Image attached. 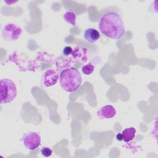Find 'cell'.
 <instances>
[{"label":"cell","instance_id":"1","mask_svg":"<svg viewBox=\"0 0 158 158\" xmlns=\"http://www.w3.org/2000/svg\"><path fill=\"white\" fill-rule=\"evenodd\" d=\"M98 27L104 36L110 39H120L125 34L122 19L114 11H108L102 14L99 20Z\"/></svg>","mask_w":158,"mask_h":158},{"label":"cell","instance_id":"2","mask_svg":"<svg viewBox=\"0 0 158 158\" xmlns=\"http://www.w3.org/2000/svg\"><path fill=\"white\" fill-rule=\"evenodd\" d=\"M60 85L63 90L68 93L77 91L81 85L82 78L80 72L74 67L62 70L59 77Z\"/></svg>","mask_w":158,"mask_h":158},{"label":"cell","instance_id":"3","mask_svg":"<svg viewBox=\"0 0 158 158\" xmlns=\"http://www.w3.org/2000/svg\"><path fill=\"white\" fill-rule=\"evenodd\" d=\"M15 83L9 78H2L0 81V102L2 104L12 102L17 96Z\"/></svg>","mask_w":158,"mask_h":158},{"label":"cell","instance_id":"4","mask_svg":"<svg viewBox=\"0 0 158 158\" xmlns=\"http://www.w3.org/2000/svg\"><path fill=\"white\" fill-rule=\"evenodd\" d=\"M22 28L15 23H7L2 30V37L7 41H14L17 40L22 35Z\"/></svg>","mask_w":158,"mask_h":158},{"label":"cell","instance_id":"5","mask_svg":"<svg viewBox=\"0 0 158 158\" xmlns=\"http://www.w3.org/2000/svg\"><path fill=\"white\" fill-rule=\"evenodd\" d=\"M24 147L30 151H33L38 148L41 143L40 135L34 131H30L23 135L21 139Z\"/></svg>","mask_w":158,"mask_h":158},{"label":"cell","instance_id":"6","mask_svg":"<svg viewBox=\"0 0 158 158\" xmlns=\"http://www.w3.org/2000/svg\"><path fill=\"white\" fill-rule=\"evenodd\" d=\"M59 80L58 73L52 69H48L46 70L41 78V81L43 86L46 87H50L54 86Z\"/></svg>","mask_w":158,"mask_h":158},{"label":"cell","instance_id":"7","mask_svg":"<svg viewBox=\"0 0 158 158\" xmlns=\"http://www.w3.org/2000/svg\"><path fill=\"white\" fill-rule=\"evenodd\" d=\"M88 50L86 48L83 46H77L72 53L73 60L76 62H85L88 57Z\"/></svg>","mask_w":158,"mask_h":158},{"label":"cell","instance_id":"8","mask_svg":"<svg viewBox=\"0 0 158 158\" xmlns=\"http://www.w3.org/2000/svg\"><path fill=\"white\" fill-rule=\"evenodd\" d=\"M116 110L112 105L102 106L97 112V115L101 118H112L116 115Z\"/></svg>","mask_w":158,"mask_h":158},{"label":"cell","instance_id":"9","mask_svg":"<svg viewBox=\"0 0 158 158\" xmlns=\"http://www.w3.org/2000/svg\"><path fill=\"white\" fill-rule=\"evenodd\" d=\"M100 33L93 28H88L86 29L83 33L85 40L89 43H95L100 38Z\"/></svg>","mask_w":158,"mask_h":158},{"label":"cell","instance_id":"10","mask_svg":"<svg viewBox=\"0 0 158 158\" xmlns=\"http://www.w3.org/2000/svg\"><path fill=\"white\" fill-rule=\"evenodd\" d=\"M136 130L134 127H129L124 129L122 133L123 140L125 143H129L133 139L135 136Z\"/></svg>","mask_w":158,"mask_h":158},{"label":"cell","instance_id":"11","mask_svg":"<svg viewBox=\"0 0 158 158\" xmlns=\"http://www.w3.org/2000/svg\"><path fill=\"white\" fill-rule=\"evenodd\" d=\"M76 17H77L76 14L74 12H73L72 10H69V11L66 12L63 15L64 20L66 22L72 25V26L75 25Z\"/></svg>","mask_w":158,"mask_h":158},{"label":"cell","instance_id":"12","mask_svg":"<svg viewBox=\"0 0 158 158\" xmlns=\"http://www.w3.org/2000/svg\"><path fill=\"white\" fill-rule=\"evenodd\" d=\"M94 66L91 64H88L81 67V71L85 75H91L94 70Z\"/></svg>","mask_w":158,"mask_h":158},{"label":"cell","instance_id":"13","mask_svg":"<svg viewBox=\"0 0 158 158\" xmlns=\"http://www.w3.org/2000/svg\"><path fill=\"white\" fill-rule=\"evenodd\" d=\"M40 152L41 154L44 156V157H49L52 155V150L49 148V147H47V146H44L43 147L41 150H40Z\"/></svg>","mask_w":158,"mask_h":158},{"label":"cell","instance_id":"14","mask_svg":"<svg viewBox=\"0 0 158 158\" xmlns=\"http://www.w3.org/2000/svg\"><path fill=\"white\" fill-rule=\"evenodd\" d=\"M73 52V49L70 46H65L62 50V54L64 56H69L71 55Z\"/></svg>","mask_w":158,"mask_h":158},{"label":"cell","instance_id":"15","mask_svg":"<svg viewBox=\"0 0 158 158\" xmlns=\"http://www.w3.org/2000/svg\"><path fill=\"white\" fill-rule=\"evenodd\" d=\"M116 139L118 140V141H122L123 140V137H122V133H118L117 135H116Z\"/></svg>","mask_w":158,"mask_h":158},{"label":"cell","instance_id":"16","mask_svg":"<svg viewBox=\"0 0 158 158\" xmlns=\"http://www.w3.org/2000/svg\"><path fill=\"white\" fill-rule=\"evenodd\" d=\"M17 1H10V2H8V1H5V2L7 4H14V3H15Z\"/></svg>","mask_w":158,"mask_h":158}]
</instances>
